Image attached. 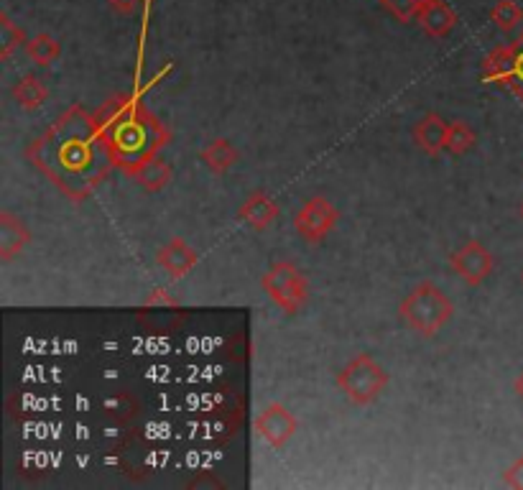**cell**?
<instances>
[{
    "instance_id": "7a4b0ae2",
    "label": "cell",
    "mask_w": 523,
    "mask_h": 490,
    "mask_svg": "<svg viewBox=\"0 0 523 490\" xmlns=\"http://www.w3.org/2000/svg\"><path fill=\"white\" fill-rule=\"evenodd\" d=\"M388 373L370 353H358L350 363L335 376L337 388L347 396V401L355 406L376 404L388 388Z\"/></svg>"
},
{
    "instance_id": "9c48e42d",
    "label": "cell",
    "mask_w": 523,
    "mask_h": 490,
    "mask_svg": "<svg viewBox=\"0 0 523 490\" xmlns=\"http://www.w3.org/2000/svg\"><path fill=\"white\" fill-rule=\"evenodd\" d=\"M279 212V202L273 200L271 194L263 192V189H253V192L248 194V200L240 205L238 217L245 225H251L253 230H266L279 220Z\"/></svg>"
},
{
    "instance_id": "5bb4252c",
    "label": "cell",
    "mask_w": 523,
    "mask_h": 490,
    "mask_svg": "<svg viewBox=\"0 0 523 490\" xmlns=\"http://www.w3.org/2000/svg\"><path fill=\"white\" fill-rule=\"evenodd\" d=\"M199 161H202L212 174H228L240 161V151L235 149L228 138H212V141L205 143L202 151H199Z\"/></svg>"
},
{
    "instance_id": "ffe728a7",
    "label": "cell",
    "mask_w": 523,
    "mask_h": 490,
    "mask_svg": "<svg viewBox=\"0 0 523 490\" xmlns=\"http://www.w3.org/2000/svg\"><path fill=\"white\" fill-rule=\"evenodd\" d=\"M381 3L398 18V21L409 23L411 18H416V11L421 8V3H427V0H381Z\"/></svg>"
},
{
    "instance_id": "e0dca14e",
    "label": "cell",
    "mask_w": 523,
    "mask_h": 490,
    "mask_svg": "<svg viewBox=\"0 0 523 490\" xmlns=\"http://www.w3.org/2000/svg\"><path fill=\"white\" fill-rule=\"evenodd\" d=\"M475 143H478V133L472 131L470 123H465V120H452L450 128H447L444 154L465 156L467 151L475 149Z\"/></svg>"
},
{
    "instance_id": "277c9868",
    "label": "cell",
    "mask_w": 523,
    "mask_h": 490,
    "mask_svg": "<svg viewBox=\"0 0 523 490\" xmlns=\"http://www.w3.org/2000/svg\"><path fill=\"white\" fill-rule=\"evenodd\" d=\"M337 223H340V210L327 197H322V194L309 197L294 215L296 233H299V238L312 245L325 243L327 235L337 228Z\"/></svg>"
},
{
    "instance_id": "7c38bea8",
    "label": "cell",
    "mask_w": 523,
    "mask_h": 490,
    "mask_svg": "<svg viewBox=\"0 0 523 490\" xmlns=\"http://www.w3.org/2000/svg\"><path fill=\"white\" fill-rule=\"evenodd\" d=\"M513 77H516V49L511 41V44L495 46L483 59V80L495 87H511Z\"/></svg>"
},
{
    "instance_id": "8fae6325",
    "label": "cell",
    "mask_w": 523,
    "mask_h": 490,
    "mask_svg": "<svg viewBox=\"0 0 523 490\" xmlns=\"http://www.w3.org/2000/svg\"><path fill=\"white\" fill-rule=\"evenodd\" d=\"M31 243V230L11 210H0V261L11 263Z\"/></svg>"
},
{
    "instance_id": "9a60e30c",
    "label": "cell",
    "mask_w": 523,
    "mask_h": 490,
    "mask_svg": "<svg viewBox=\"0 0 523 490\" xmlns=\"http://www.w3.org/2000/svg\"><path fill=\"white\" fill-rule=\"evenodd\" d=\"M11 95L13 100H16L18 108L34 113V110H39L41 105L49 100V87H46V82L41 80V77L31 75L29 72V75L18 77L16 85L11 87Z\"/></svg>"
},
{
    "instance_id": "ba28073f",
    "label": "cell",
    "mask_w": 523,
    "mask_h": 490,
    "mask_svg": "<svg viewBox=\"0 0 523 490\" xmlns=\"http://www.w3.org/2000/svg\"><path fill=\"white\" fill-rule=\"evenodd\" d=\"M416 23L421 26V31L432 39H447L452 31L457 29V18L455 8L447 3V0H427L421 3V8L416 11Z\"/></svg>"
},
{
    "instance_id": "6da1fadb",
    "label": "cell",
    "mask_w": 523,
    "mask_h": 490,
    "mask_svg": "<svg viewBox=\"0 0 523 490\" xmlns=\"http://www.w3.org/2000/svg\"><path fill=\"white\" fill-rule=\"evenodd\" d=\"M398 317L421 337H437L444 325L455 317V304L452 299L432 281H421L416 289H411L401 304H398Z\"/></svg>"
},
{
    "instance_id": "ac0fdd59",
    "label": "cell",
    "mask_w": 523,
    "mask_h": 490,
    "mask_svg": "<svg viewBox=\"0 0 523 490\" xmlns=\"http://www.w3.org/2000/svg\"><path fill=\"white\" fill-rule=\"evenodd\" d=\"M26 41H29L26 31L16 26L6 11L0 13V59H11L13 52L26 46Z\"/></svg>"
},
{
    "instance_id": "8992f818",
    "label": "cell",
    "mask_w": 523,
    "mask_h": 490,
    "mask_svg": "<svg viewBox=\"0 0 523 490\" xmlns=\"http://www.w3.org/2000/svg\"><path fill=\"white\" fill-rule=\"evenodd\" d=\"M450 266L467 286H483L495 271V258L480 240H467L462 248L450 253Z\"/></svg>"
},
{
    "instance_id": "4316f807",
    "label": "cell",
    "mask_w": 523,
    "mask_h": 490,
    "mask_svg": "<svg viewBox=\"0 0 523 490\" xmlns=\"http://www.w3.org/2000/svg\"><path fill=\"white\" fill-rule=\"evenodd\" d=\"M521 281H523V271H521Z\"/></svg>"
},
{
    "instance_id": "3957f363",
    "label": "cell",
    "mask_w": 523,
    "mask_h": 490,
    "mask_svg": "<svg viewBox=\"0 0 523 490\" xmlns=\"http://www.w3.org/2000/svg\"><path fill=\"white\" fill-rule=\"evenodd\" d=\"M261 286L271 302L284 314L294 317L309 304V279L291 261H276L261 276Z\"/></svg>"
},
{
    "instance_id": "2e32d148",
    "label": "cell",
    "mask_w": 523,
    "mask_h": 490,
    "mask_svg": "<svg viewBox=\"0 0 523 490\" xmlns=\"http://www.w3.org/2000/svg\"><path fill=\"white\" fill-rule=\"evenodd\" d=\"M23 49H26V57L34 64H39V67H52L59 59V54H62V44L52 34L31 36Z\"/></svg>"
},
{
    "instance_id": "44dd1931",
    "label": "cell",
    "mask_w": 523,
    "mask_h": 490,
    "mask_svg": "<svg viewBox=\"0 0 523 490\" xmlns=\"http://www.w3.org/2000/svg\"><path fill=\"white\" fill-rule=\"evenodd\" d=\"M513 49H516V77H513L511 87L508 90L518 97L523 103V31L513 39Z\"/></svg>"
},
{
    "instance_id": "603a6c76",
    "label": "cell",
    "mask_w": 523,
    "mask_h": 490,
    "mask_svg": "<svg viewBox=\"0 0 523 490\" xmlns=\"http://www.w3.org/2000/svg\"><path fill=\"white\" fill-rule=\"evenodd\" d=\"M503 485H508L513 490H523V455L503 473Z\"/></svg>"
},
{
    "instance_id": "cb8c5ba5",
    "label": "cell",
    "mask_w": 523,
    "mask_h": 490,
    "mask_svg": "<svg viewBox=\"0 0 523 490\" xmlns=\"http://www.w3.org/2000/svg\"><path fill=\"white\" fill-rule=\"evenodd\" d=\"M105 3H108L115 13H120V16H133L146 0H105Z\"/></svg>"
},
{
    "instance_id": "4fadbf2b",
    "label": "cell",
    "mask_w": 523,
    "mask_h": 490,
    "mask_svg": "<svg viewBox=\"0 0 523 490\" xmlns=\"http://www.w3.org/2000/svg\"><path fill=\"white\" fill-rule=\"evenodd\" d=\"M126 177H131L138 187L154 194L169 187L171 179H174V169H171L169 161H164L156 154L151 156V159H143L141 164H136L133 169H128Z\"/></svg>"
},
{
    "instance_id": "52a82bcc",
    "label": "cell",
    "mask_w": 523,
    "mask_h": 490,
    "mask_svg": "<svg viewBox=\"0 0 523 490\" xmlns=\"http://www.w3.org/2000/svg\"><path fill=\"white\" fill-rule=\"evenodd\" d=\"M199 263L197 251L184 238H169L159 251H156V266L164 268L169 279L179 281L194 271Z\"/></svg>"
},
{
    "instance_id": "7402d4cb",
    "label": "cell",
    "mask_w": 523,
    "mask_h": 490,
    "mask_svg": "<svg viewBox=\"0 0 523 490\" xmlns=\"http://www.w3.org/2000/svg\"><path fill=\"white\" fill-rule=\"evenodd\" d=\"M143 307H148V309H154V307L177 309L179 302H177V299H174V297H169V291H166L164 286H156V289L151 291V294H148V297H146V302H143Z\"/></svg>"
},
{
    "instance_id": "30bf717a",
    "label": "cell",
    "mask_w": 523,
    "mask_h": 490,
    "mask_svg": "<svg viewBox=\"0 0 523 490\" xmlns=\"http://www.w3.org/2000/svg\"><path fill=\"white\" fill-rule=\"evenodd\" d=\"M447 128L450 123L442 118L439 113H427L419 123H414L411 128V138L419 146V151H424L427 156L437 159L444 154V141H447Z\"/></svg>"
},
{
    "instance_id": "d6986e66",
    "label": "cell",
    "mask_w": 523,
    "mask_h": 490,
    "mask_svg": "<svg viewBox=\"0 0 523 490\" xmlns=\"http://www.w3.org/2000/svg\"><path fill=\"white\" fill-rule=\"evenodd\" d=\"M490 21L503 31V34H513L516 29H521L523 23V8L518 6L516 0H498L490 11Z\"/></svg>"
},
{
    "instance_id": "d4e9b609",
    "label": "cell",
    "mask_w": 523,
    "mask_h": 490,
    "mask_svg": "<svg viewBox=\"0 0 523 490\" xmlns=\"http://www.w3.org/2000/svg\"><path fill=\"white\" fill-rule=\"evenodd\" d=\"M513 391H516L518 399L523 401V371L518 373V378H516V381H513Z\"/></svg>"
},
{
    "instance_id": "484cf974",
    "label": "cell",
    "mask_w": 523,
    "mask_h": 490,
    "mask_svg": "<svg viewBox=\"0 0 523 490\" xmlns=\"http://www.w3.org/2000/svg\"><path fill=\"white\" fill-rule=\"evenodd\" d=\"M521 220H523V202H521Z\"/></svg>"
},
{
    "instance_id": "5b68a950",
    "label": "cell",
    "mask_w": 523,
    "mask_h": 490,
    "mask_svg": "<svg viewBox=\"0 0 523 490\" xmlns=\"http://www.w3.org/2000/svg\"><path fill=\"white\" fill-rule=\"evenodd\" d=\"M253 429H256V434L268 447L284 450L291 439L296 437V432H299V422H296V416L284 404L271 401V404H266L258 411V416L253 419Z\"/></svg>"
}]
</instances>
